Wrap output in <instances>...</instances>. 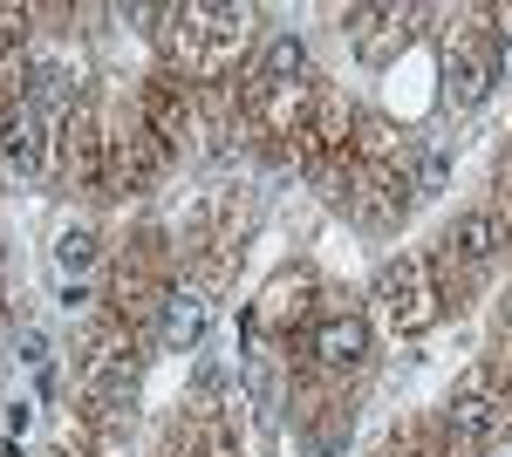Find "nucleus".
I'll use <instances>...</instances> for the list:
<instances>
[{
    "instance_id": "5",
    "label": "nucleus",
    "mask_w": 512,
    "mask_h": 457,
    "mask_svg": "<svg viewBox=\"0 0 512 457\" xmlns=\"http://www.w3.org/2000/svg\"><path fill=\"white\" fill-rule=\"evenodd\" d=\"M315 355H321V362H335V369H342V362H362V355H369V328H362L355 314H335V321H321Z\"/></svg>"
},
{
    "instance_id": "4",
    "label": "nucleus",
    "mask_w": 512,
    "mask_h": 457,
    "mask_svg": "<svg viewBox=\"0 0 512 457\" xmlns=\"http://www.w3.org/2000/svg\"><path fill=\"white\" fill-rule=\"evenodd\" d=\"M205 328H212L205 294H171V307H164V348H198Z\"/></svg>"
},
{
    "instance_id": "3",
    "label": "nucleus",
    "mask_w": 512,
    "mask_h": 457,
    "mask_svg": "<svg viewBox=\"0 0 512 457\" xmlns=\"http://www.w3.org/2000/svg\"><path fill=\"white\" fill-rule=\"evenodd\" d=\"M451 430H458L465 444H492V437L506 430V403H499L485 382H465V396H458V410H451Z\"/></svg>"
},
{
    "instance_id": "2",
    "label": "nucleus",
    "mask_w": 512,
    "mask_h": 457,
    "mask_svg": "<svg viewBox=\"0 0 512 457\" xmlns=\"http://www.w3.org/2000/svg\"><path fill=\"white\" fill-rule=\"evenodd\" d=\"M444 76H451V82H444V96H451L458 110H478L499 69H492V55H485L478 41H458V48H451V69H444Z\"/></svg>"
},
{
    "instance_id": "9",
    "label": "nucleus",
    "mask_w": 512,
    "mask_h": 457,
    "mask_svg": "<svg viewBox=\"0 0 512 457\" xmlns=\"http://www.w3.org/2000/svg\"><path fill=\"white\" fill-rule=\"evenodd\" d=\"M55 267L82 280V273L96 267V232H89V226H69L62 239H55Z\"/></svg>"
},
{
    "instance_id": "10",
    "label": "nucleus",
    "mask_w": 512,
    "mask_h": 457,
    "mask_svg": "<svg viewBox=\"0 0 512 457\" xmlns=\"http://www.w3.org/2000/svg\"><path fill=\"white\" fill-rule=\"evenodd\" d=\"M444 178H451V151H444V144H424V151H417V198H437Z\"/></svg>"
},
{
    "instance_id": "6",
    "label": "nucleus",
    "mask_w": 512,
    "mask_h": 457,
    "mask_svg": "<svg viewBox=\"0 0 512 457\" xmlns=\"http://www.w3.org/2000/svg\"><path fill=\"white\" fill-rule=\"evenodd\" d=\"M451 253L472 260V267H485V260L499 253V212H465V219L451 226Z\"/></svg>"
},
{
    "instance_id": "7",
    "label": "nucleus",
    "mask_w": 512,
    "mask_h": 457,
    "mask_svg": "<svg viewBox=\"0 0 512 457\" xmlns=\"http://www.w3.org/2000/svg\"><path fill=\"white\" fill-rule=\"evenodd\" d=\"M7 171L14 178H35L41 171V116L35 110H21V123L7 130Z\"/></svg>"
},
{
    "instance_id": "11",
    "label": "nucleus",
    "mask_w": 512,
    "mask_h": 457,
    "mask_svg": "<svg viewBox=\"0 0 512 457\" xmlns=\"http://www.w3.org/2000/svg\"><path fill=\"white\" fill-rule=\"evenodd\" d=\"M499 76L512 82V28H506V41H499Z\"/></svg>"
},
{
    "instance_id": "1",
    "label": "nucleus",
    "mask_w": 512,
    "mask_h": 457,
    "mask_svg": "<svg viewBox=\"0 0 512 457\" xmlns=\"http://www.w3.org/2000/svg\"><path fill=\"white\" fill-rule=\"evenodd\" d=\"M376 294H383V307H390L396 328H424L437 307H431V287H424V267L417 260H390V267L376 273Z\"/></svg>"
},
{
    "instance_id": "8",
    "label": "nucleus",
    "mask_w": 512,
    "mask_h": 457,
    "mask_svg": "<svg viewBox=\"0 0 512 457\" xmlns=\"http://www.w3.org/2000/svg\"><path fill=\"white\" fill-rule=\"evenodd\" d=\"M301 69H308V48H301L294 35H274V41H267V69H260V76L274 82V89H280V82H294Z\"/></svg>"
}]
</instances>
